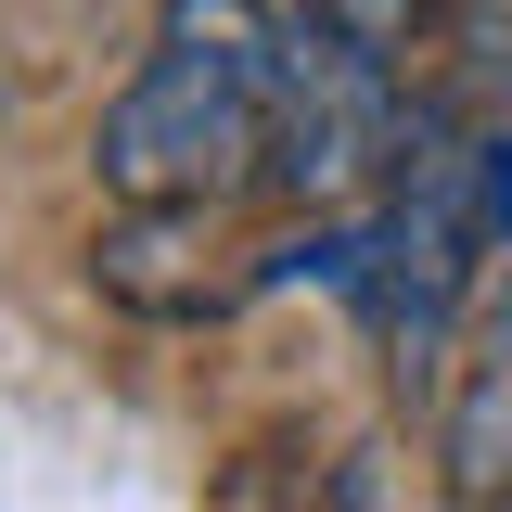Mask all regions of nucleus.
Here are the masks:
<instances>
[{"label":"nucleus","mask_w":512,"mask_h":512,"mask_svg":"<svg viewBox=\"0 0 512 512\" xmlns=\"http://www.w3.org/2000/svg\"><path fill=\"white\" fill-rule=\"evenodd\" d=\"M448 487L461 500L512 487V269L474 295V346H461V384H448Z\"/></svg>","instance_id":"4"},{"label":"nucleus","mask_w":512,"mask_h":512,"mask_svg":"<svg viewBox=\"0 0 512 512\" xmlns=\"http://www.w3.org/2000/svg\"><path fill=\"white\" fill-rule=\"evenodd\" d=\"M269 77H282V26L256 0H167L154 64L103 103L90 167L116 205H218V192L269 167Z\"/></svg>","instance_id":"2"},{"label":"nucleus","mask_w":512,"mask_h":512,"mask_svg":"<svg viewBox=\"0 0 512 512\" xmlns=\"http://www.w3.org/2000/svg\"><path fill=\"white\" fill-rule=\"evenodd\" d=\"M308 26H333V39H359V52H384V64H410L423 0H308Z\"/></svg>","instance_id":"5"},{"label":"nucleus","mask_w":512,"mask_h":512,"mask_svg":"<svg viewBox=\"0 0 512 512\" xmlns=\"http://www.w3.org/2000/svg\"><path fill=\"white\" fill-rule=\"evenodd\" d=\"M410 141V103H397V64L333 39V26H282V77H269V180L295 205H346L372 192Z\"/></svg>","instance_id":"3"},{"label":"nucleus","mask_w":512,"mask_h":512,"mask_svg":"<svg viewBox=\"0 0 512 512\" xmlns=\"http://www.w3.org/2000/svg\"><path fill=\"white\" fill-rule=\"evenodd\" d=\"M512 256V116H423L384 167V205L359 218V320L397 372H436L461 308Z\"/></svg>","instance_id":"1"}]
</instances>
